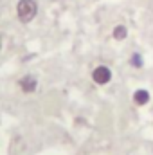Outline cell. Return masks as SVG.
<instances>
[{
	"label": "cell",
	"mask_w": 153,
	"mask_h": 155,
	"mask_svg": "<svg viewBox=\"0 0 153 155\" xmlns=\"http://www.w3.org/2000/svg\"><path fill=\"white\" fill-rule=\"evenodd\" d=\"M130 65L132 67H137V69H141L142 65H144V61H142V56L141 54H132V58H130Z\"/></svg>",
	"instance_id": "6"
},
{
	"label": "cell",
	"mask_w": 153,
	"mask_h": 155,
	"mask_svg": "<svg viewBox=\"0 0 153 155\" xmlns=\"http://www.w3.org/2000/svg\"><path fill=\"white\" fill-rule=\"evenodd\" d=\"M38 13V4L34 0H18L16 5V15L22 24H29Z\"/></svg>",
	"instance_id": "1"
},
{
	"label": "cell",
	"mask_w": 153,
	"mask_h": 155,
	"mask_svg": "<svg viewBox=\"0 0 153 155\" xmlns=\"http://www.w3.org/2000/svg\"><path fill=\"white\" fill-rule=\"evenodd\" d=\"M0 49H2V41H0Z\"/></svg>",
	"instance_id": "7"
},
{
	"label": "cell",
	"mask_w": 153,
	"mask_h": 155,
	"mask_svg": "<svg viewBox=\"0 0 153 155\" xmlns=\"http://www.w3.org/2000/svg\"><path fill=\"white\" fill-rule=\"evenodd\" d=\"M112 35H114V38L117 40V41H122V40L128 36V29H126L124 25H115Z\"/></svg>",
	"instance_id": "5"
},
{
	"label": "cell",
	"mask_w": 153,
	"mask_h": 155,
	"mask_svg": "<svg viewBox=\"0 0 153 155\" xmlns=\"http://www.w3.org/2000/svg\"><path fill=\"white\" fill-rule=\"evenodd\" d=\"M36 87H38V79L33 76V74H27V76H24L22 79H20V88H22L25 94L34 92Z\"/></svg>",
	"instance_id": "3"
},
{
	"label": "cell",
	"mask_w": 153,
	"mask_h": 155,
	"mask_svg": "<svg viewBox=\"0 0 153 155\" xmlns=\"http://www.w3.org/2000/svg\"><path fill=\"white\" fill-rule=\"evenodd\" d=\"M148 101H150V92L146 88H139L133 92V103L135 105L144 107V105H148Z\"/></svg>",
	"instance_id": "4"
},
{
	"label": "cell",
	"mask_w": 153,
	"mask_h": 155,
	"mask_svg": "<svg viewBox=\"0 0 153 155\" xmlns=\"http://www.w3.org/2000/svg\"><path fill=\"white\" fill-rule=\"evenodd\" d=\"M92 79H94L97 85H106V83H110V79H112V71H110L106 65H99V67L94 69Z\"/></svg>",
	"instance_id": "2"
}]
</instances>
